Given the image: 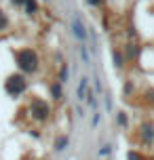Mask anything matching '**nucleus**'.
Listing matches in <instances>:
<instances>
[{
    "label": "nucleus",
    "instance_id": "f257e3e1",
    "mask_svg": "<svg viewBox=\"0 0 154 160\" xmlns=\"http://www.w3.org/2000/svg\"><path fill=\"white\" fill-rule=\"evenodd\" d=\"M72 30H74L76 38L80 40V42H85V40H87V32H85V25H82V19H80L78 15H74V17H72Z\"/></svg>",
    "mask_w": 154,
    "mask_h": 160
},
{
    "label": "nucleus",
    "instance_id": "f03ea898",
    "mask_svg": "<svg viewBox=\"0 0 154 160\" xmlns=\"http://www.w3.org/2000/svg\"><path fill=\"white\" fill-rule=\"evenodd\" d=\"M85 91H87V78L80 80V87H78V99H85Z\"/></svg>",
    "mask_w": 154,
    "mask_h": 160
},
{
    "label": "nucleus",
    "instance_id": "7ed1b4c3",
    "mask_svg": "<svg viewBox=\"0 0 154 160\" xmlns=\"http://www.w3.org/2000/svg\"><path fill=\"white\" fill-rule=\"evenodd\" d=\"M80 55H82V61L87 65H91V59H89V53H87V47L85 44H80Z\"/></svg>",
    "mask_w": 154,
    "mask_h": 160
}]
</instances>
